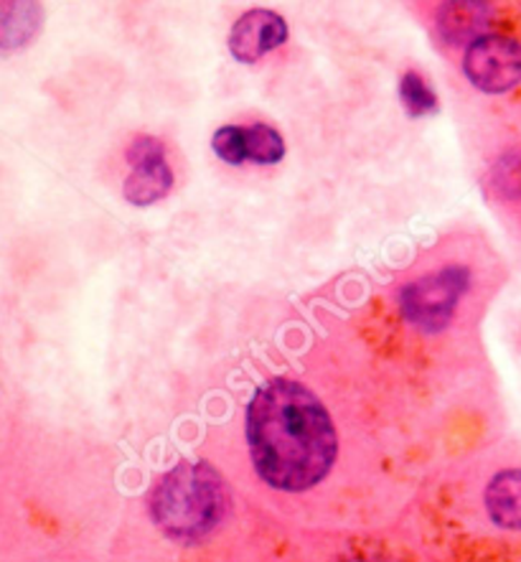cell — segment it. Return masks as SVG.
I'll use <instances>...</instances> for the list:
<instances>
[{"mask_svg":"<svg viewBox=\"0 0 521 562\" xmlns=\"http://www.w3.org/2000/svg\"><path fill=\"white\" fill-rule=\"evenodd\" d=\"M247 443L258 476L278 492L320 484L339 453L331 415L308 387L272 380L247 407Z\"/></svg>","mask_w":521,"mask_h":562,"instance_id":"6da1fadb","label":"cell"},{"mask_svg":"<svg viewBox=\"0 0 521 562\" xmlns=\"http://www.w3.org/2000/svg\"><path fill=\"white\" fill-rule=\"evenodd\" d=\"M44 11L38 3H0V49L26 46L42 31Z\"/></svg>","mask_w":521,"mask_h":562,"instance_id":"9c48e42d","label":"cell"},{"mask_svg":"<svg viewBox=\"0 0 521 562\" xmlns=\"http://www.w3.org/2000/svg\"><path fill=\"white\" fill-rule=\"evenodd\" d=\"M488 19H491V11L484 3H448L438 13L440 34L451 44L478 42L480 36H486L484 29Z\"/></svg>","mask_w":521,"mask_h":562,"instance_id":"ba28073f","label":"cell"},{"mask_svg":"<svg viewBox=\"0 0 521 562\" xmlns=\"http://www.w3.org/2000/svg\"><path fill=\"white\" fill-rule=\"evenodd\" d=\"M285 156V140L270 125H252L247 127V160L254 164L272 166Z\"/></svg>","mask_w":521,"mask_h":562,"instance_id":"30bf717a","label":"cell"},{"mask_svg":"<svg viewBox=\"0 0 521 562\" xmlns=\"http://www.w3.org/2000/svg\"><path fill=\"white\" fill-rule=\"evenodd\" d=\"M463 69L480 92H509L521 82V46L509 36H480L468 44Z\"/></svg>","mask_w":521,"mask_h":562,"instance_id":"277c9868","label":"cell"},{"mask_svg":"<svg viewBox=\"0 0 521 562\" xmlns=\"http://www.w3.org/2000/svg\"><path fill=\"white\" fill-rule=\"evenodd\" d=\"M227 502V486L212 465L179 463L156 484L150 514L173 540H199L224 519Z\"/></svg>","mask_w":521,"mask_h":562,"instance_id":"7a4b0ae2","label":"cell"},{"mask_svg":"<svg viewBox=\"0 0 521 562\" xmlns=\"http://www.w3.org/2000/svg\"><path fill=\"white\" fill-rule=\"evenodd\" d=\"M287 38V23L275 11H250L235 23L229 34V49L237 61L254 64L264 54L283 46Z\"/></svg>","mask_w":521,"mask_h":562,"instance_id":"5b68a950","label":"cell"},{"mask_svg":"<svg viewBox=\"0 0 521 562\" xmlns=\"http://www.w3.org/2000/svg\"><path fill=\"white\" fill-rule=\"evenodd\" d=\"M214 154L231 166H242L247 160V127L224 125L214 133Z\"/></svg>","mask_w":521,"mask_h":562,"instance_id":"7c38bea8","label":"cell"},{"mask_svg":"<svg viewBox=\"0 0 521 562\" xmlns=\"http://www.w3.org/2000/svg\"><path fill=\"white\" fill-rule=\"evenodd\" d=\"M399 98H403L405 108L412 117L430 115V112L438 110L435 92L430 90V85L424 82V77L417 75V71H407L403 77V82H399Z\"/></svg>","mask_w":521,"mask_h":562,"instance_id":"8fae6325","label":"cell"},{"mask_svg":"<svg viewBox=\"0 0 521 562\" xmlns=\"http://www.w3.org/2000/svg\"><path fill=\"white\" fill-rule=\"evenodd\" d=\"M131 166L133 171L123 187L127 202L135 206H148L168 196V191L173 187V173L166 160V154L135 160Z\"/></svg>","mask_w":521,"mask_h":562,"instance_id":"8992f818","label":"cell"},{"mask_svg":"<svg viewBox=\"0 0 521 562\" xmlns=\"http://www.w3.org/2000/svg\"><path fill=\"white\" fill-rule=\"evenodd\" d=\"M468 283L471 272L461 265H451V268L415 280L399 293L403 316L422 331L435 334L451 324L458 301L468 291Z\"/></svg>","mask_w":521,"mask_h":562,"instance_id":"3957f363","label":"cell"},{"mask_svg":"<svg viewBox=\"0 0 521 562\" xmlns=\"http://www.w3.org/2000/svg\"><path fill=\"white\" fill-rule=\"evenodd\" d=\"M486 509L503 529H521V469L496 473L486 486Z\"/></svg>","mask_w":521,"mask_h":562,"instance_id":"52a82bcc","label":"cell"}]
</instances>
